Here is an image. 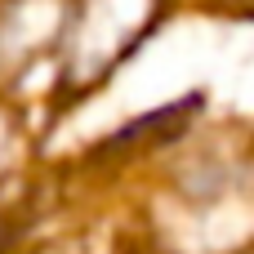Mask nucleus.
Here are the masks:
<instances>
[{
    "label": "nucleus",
    "mask_w": 254,
    "mask_h": 254,
    "mask_svg": "<svg viewBox=\"0 0 254 254\" xmlns=\"http://www.w3.org/2000/svg\"><path fill=\"white\" fill-rule=\"evenodd\" d=\"M201 103H205V94H188V98H179V103H170V107H156V112H147V116L121 125L107 143L94 147V156H112V152L138 147V143H174V138L188 129L192 112H201Z\"/></svg>",
    "instance_id": "obj_1"
}]
</instances>
